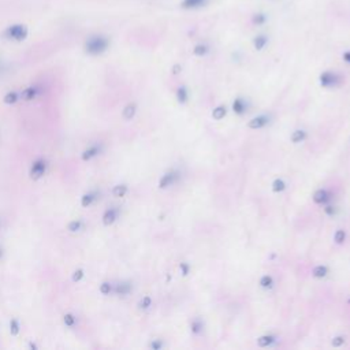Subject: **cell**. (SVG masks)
<instances>
[{"label": "cell", "mask_w": 350, "mask_h": 350, "mask_svg": "<svg viewBox=\"0 0 350 350\" xmlns=\"http://www.w3.org/2000/svg\"><path fill=\"white\" fill-rule=\"evenodd\" d=\"M176 99L179 103H185L188 100V90L185 87H179L176 90Z\"/></svg>", "instance_id": "7402d4cb"}, {"label": "cell", "mask_w": 350, "mask_h": 350, "mask_svg": "<svg viewBox=\"0 0 350 350\" xmlns=\"http://www.w3.org/2000/svg\"><path fill=\"white\" fill-rule=\"evenodd\" d=\"M136 112H137V105L134 103H130L123 108V118L127 119V121H130L131 118L136 115Z\"/></svg>", "instance_id": "8fae6325"}, {"label": "cell", "mask_w": 350, "mask_h": 350, "mask_svg": "<svg viewBox=\"0 0 350 350\" xmlns=\"http://www.w3.org/2000/svg\"><path fill=\"white\" fill-rule=\"evenodd\" d=\"M100 151H102V148L99 145L89 146L87 151H84V153H82V160L87 161V160H90V159H93V158H96V156L100 153Z\"/></svg>", "instance_id": "52a82bcc"}, {"label": "cell", "mask_w": 350, "mask_h": 350, "mask_svg": "<svg viewBox=\"0 0 350 350\" xmlns=\"http://www.w3.org/2000/svg\"><path fill=\"white\" fill-rule=\"evenodd\" d=\"M267 122H268V118L267 117L253 118L252 121H249L248 127L249 129H260V127H262Z\"/></svg>", "instance_id": "9c48e42d"}, {"label": "cell", "mask_w": 350, "mask_h": 350, "mask_svg": "<svg viewBox=\"0 0 350 350\" xmlns=\"http://www.w3.org/2000/svg\"><path fill=\"white\" fill-rule=\"evenodd\" d=\"M253 44H255V48L256 50H262L264 47H265V44H267V37L265 36H257L255 38V41H253Z\"/></svg>", "instance_id": "603a6c76"}, {"label": "cell", "mask_w": 350, "mask_h": 350, "mask_svg": "<svg viewBox=\"0 0 350 350\" xmlns=\"http://www.w3.org/2000/svg\"><path fill=\"white\" fill-rule=\"evenodd\" d=\"M327 275V268L324 265H317L314 270V277L315 278H324Z\"/></svg>", "instance_id": "83f0119b"}, {"label": "cell", "mask_w": 350, "mask_h": 350, "mask_svg": "<svg viewBox=\"0 0 350 350\" xmlns=\"http://www.w3.org/2000/svg\"><path fill=\"white\" fill-rule=\"evenodd\" d=\"M233 109L235 114H244L245 109H246V104L242 99H235V102L233 103Z\"/></svg>", "instance_id": "9a60e30c"}, {"label": "cell", "mask_w": 350, "mask_h": 350, "mask_svg": "<svg viewBox=\"0 0 350 350\" xmlns=\"http://www.w3.org/2000/svg\"><path fill=\"white\" fill-rule=\"evenodd\" d=\"M286 189V183L282 181V179H275L274 183H272V190L275 193H279V192H283Z\"/></svg>", "instance_id": "cb8c5ba5"}, {"label": "cell", "mask_w": 350, "mask_h": 350, "mask_svg": "<svg viewBox=\"0 0 350 350\" xmlns=\"http://www.w3.org/2000/svg\"><path fill=\"white\" fill-rule=\"evenodd\" d=\"M343 60H345V62H348V63H350V52H345V55H343Z\"/></svg>", "instance_id": "60d3db41"}, {"label": "cell", "mask_w": 350, "mask_h": 350, "mask_svg": "<svg viewBox=\"0 0 350 350\" xmlns=\"http://www.w3.org/2000/svg\"><path fill=\"white\" fill-rule=\"evenodd\" d=\"M349 304H350V298H349Z\"/></svg>", "instance_id": "7bdbcfd3"}, {"label": "cell", "mask_w": 350, "mask_h": 350, "mask_svg": "<svg viewBox=\"0 0 350 350\" xmlns=\"http://www.w3.org/2000/svg\"><path fill=\"white\" fill-rule=\"evenodd\" d=\"M111 292H112V284L108 283V282H104V283L100 284V293L103 296H108Z\"/></svg>", "instance_id": "4dcf8cb0"}, {"label": "cell", "mask_w": 350, "mask_h": 350, "mask_svg": "<svg viewBox=\"0 0 350 350\" xmlns=\"http://www.w3.org/2000/svg\"><path fill=\"white\" fill-rule=\"evenodd\" d=\"M85 277V272L82 268H78V270H75L73 272V280L74 282H80L82 280V278Z\"/></svg>", "instance_id": "1f68e13d"}, {"label": "cell", "mask_w": 350, "mask_h": 350, "mask_svg": "<svg viewBox=\"0 0 350 350\" xmlns=\"http://www.w3.org/2000/svg\"><path fill=\"white\" fill-rule=\"evenodd\" d=\"M161 346H163V343H161L160 341H159V339H156V341H153V342L151 343V348H152V349H155V350H159L161 348Z\"/></svg>", "instance_id": "74e56055"}, {"label": "cell", "mask_w": 350, "mask_h": 350, "mask_svg": "<svg viewBox=\"0 0 350 350\" xmlns=\"http://www.w3.org/2000/svg\"><path fill=\"white\" fill-rule=\"evenodd\" d=\"M4 36L10 38V40H15V41H22L28 37V28L25 25H11L10 28L6 29Z\"/></svg>", "instance_id": "7a4b0ae2"}, {"label": "cell", "mask_w": 350, "mask_h": 350, "mask_svg": "<svg viewBox=\"0 0 350 350\" xmlns=\"http://www.w3.org/2000/svg\"><path fill=\"white\" fill-rule=\"evenodd\" d=\"M37 95H38V88L30 87V88H26V89L22 92L21 99L22 100H25V102H30V100L36 99Z\"/></svg>", "instance_id": "ba28073f"}, {"label": "cell", "mask_w": 350, "mask_h": 350, "mask_svg": "<svg viewBox=\"0 0 350 350\" xmlns=\"http://www.w3.org/2000/svg\"><path fill=\"white\" fill-rule=\"evenodd\" d=\"M306 134L304 130H296L292 134V141L294 144H298V142H302L305 140Z\"/></svg>", "instance_id": "ffe728a7"}, {"label": "cell", "mask_w": 350, "mask_h": 350, "mask_svg": "<svg viewBox=\"0 0 350 350\" xmlns=\"http://www.w3.org/2000/svg\"><path fill=\"white\" fill-rule=\"evenodd\" d=\"M45 171H47V161L44 159H37L30 168V176H32V179L37 181V179L43 178Z\"/></svg>", "instance_id": "3957f363"}, {"label": "cell", "mask_w": 350, "mask_h": 350, "mask_svg": "<svg viewBox=\"0 0 350 350\" xmlns=\"http://www.w3.org/2000/svg\"><path fill=\"white\" fill-rule=\"evenodd\" d=\"M175 179H176V175H175V173H173V171L164 174L161 176L160 181H159V188H160V189H166V188L171 186V185L175 182Z\"/></svg>", "instance_id": "8992f818"}, {"label": "cell", "mask_w": 350, "mask_h": 350, "mask_svg": "<svg viewBox=\"0 0 350 350\" xmlns=\"http://www.w3.org/2000/svg\"><path fill=\"white\" fill-rule=\"evenodd\" d=\"M96 198H97V197H96V193H88V194H84V196L81 197V205H82L84 208H88V207H90V205L95 203Z\"/></svg>", "instance_id": "7c38bea8"}, {"label": "cell", "mask_w": 350, "mask_h": 350, "mask_svg": "<svg viewBox=\"0 0 350 350\" xmlns=\"http://www.w3.org/2000/svg\"><path fill=\"white\" fill-rule=\"evenodd\" d=\"M108 40L104 36H92L85 44V50L90 55H100L108 48Z\"/></svg>", "instance_id": "6da1fadb"}, {"label": "cell", "mask_w": 350, "mask_h": 350, "mask_svg": "<svg viewBox=\"0 0 350 350\" xmlns=\"http://www.w3.org/2000/svg\"><path fill=\"white\" fill-rule=\"evenodd\" d=\"M131 292V284L130 283H119L115 286V293L118 296H126Z\"/></svg>", "instance_id": "5bb4252c"}, {"label": "cell", "mask_w": 350, "mask_h": 350, "mask_svg": "<svg viewBox=\"0 0 350 350\" xmlns=\"http://www.w3.org/2000/svg\"><path fill=\"white\" fill-rule=\"evenodd\" d=\"M260 284H262V287L264 289H270L272 287V284H274V280H272V278L270 275H264V277L260 279Z\"/></svg>", "instance_id": "f1b7e54d"}, {"label": "cell", "mask_w": 350, "mask_h": 350, "mask_svg": "<svg viewBox=\"0 0 350 350\" xmlns=\"http://www.w3.org/2000/svg\"><path fill=\"white\" fill-rule=\"evenodd\" d=\"M265 19H267V18H265V15H264V14H257V15H255V18H253V22H255V23H257V25H260V23H264V22H265Z\"/></svg>", "instance_id": "d590c367"}, {"label": "cell", "mask_w": 350, "mask_h": 350, "mask_svg": "<svg viewBox=\"0 0 350 350\" xmlns=\"http://www.w3.org/2000/svg\"><path fill=\"white\" fill-rule=\"evenodd\" d=\"M126 193H127V186H126V185H117V186L112 189V194H114V197H118V198L124 197Z\"/></svg>", "instance_id": "d6986e66"}, {"label": "cell", "mask_w": 350, "mask_h": 350, "mask_svg": "<svg viewBox=\"0 0 350 350\" xmlns=\"http://www.w3.org/2000/svg\"><path fill=\"white\" fill-rule=\"evenodd\" d=\"M19 99H21V95H18L17 92L13 90V92H8L7 95L4 96V99H3V100H4L6 104H15V103L18 102Z\"/></svg>", "instance_id": "ac0fdd59"}, {"label": "cell", "mask_w": 350, "mask_h": 350, "mask_svg": "<svg viewBox=\"0 0 350 350\" xmlns=\"http://www.w3.org/2000/svg\"><path fill=\"white\" fill-rule=\"evenodd\" d=\"M343 342H345V336H335L334 339H332V342H331V345L334 346V348H339L341 345H343Z\"/></svg>", "instance_id": "e575fe53"}, {"label": "cell", "mask_w": 350, "mask_h": 350, "mask_svg": "<svg viewBox=\"0 0 350 350\" xmlns=\"http://www.w3.org/2000/svg\"><path fill=\"white\" fill-rule=\"evenodd\" d=\"M193 52H194V55H197V56H203V55H205V53L208 52V47H207L205 44H198V45L194 47Z\"/></svg>", "instance_id": "484cf974"}, {"label": "cell", "mask_w": 350, "mask_h": 350, "mask_svg": "<svg viewBox=\"0 0 350 350\" xmlns=\"http://www.w3.org/2000/svg\"><path fill=\"white\" fill-rule=\"evenodd\" d=\"M226 107L225 105H219L216 108L213 109V112H212V118L213 119H216V121H220V119H223L225 115H226Z\"/></svg>", "instance_id": "2e32d148"}, {"label": "cell", "mask_w": 350, "mask_h": 350, "mask_svg": "<svg viewBox=\"0 0 350 350\" xmlns=\"http://www.w3.org/2000/svg\"><path fill=\"white\" fill-rule=\"evenodd\" d=\"M272 342H274V336L272 335H262L257 339V345L260 348H265V346H268Z\"/></svg>", "instance_id": "44dd1931"}, {"label": "cell", "mask_w": 350, "mask_h": 350, "mask_svg": "<svg viewBox=\"0 0 350 350\" xmlns=\"http://www.w3.org/2000/svg\"><path fill=\"white\" fill-rule=\"evenodd\" d=\"M179 268H181V271H182L183 275H188V274H189V265H188L186 262H181Z\"/></svg>", "instance_id": "8d00e7d4"}, {"label": "cell", "mask_w": 350, "mask_h": 350, "mask_svg": "<svg viewBox=\"0 0 350 350\" xmlns=\"http://www.w3.org/2000/svg\"><path fill=\"white\" fill-rule=\"evenodd\" d=\"M324 211H326V213H327V215H332V213L335 212V208H334L332 205H327V207L324 208Z\"/></svg>", "instance_id": "f35d334b"}, {"label": "cell", "mask_w": 350, "mask_h": 350, "mask_svg": "<svg viewBox=\"0 0 350 350\" xmlns=\"http://www.w3.org/2000/svg\"><path fill=\"white\" fill-rule=\"evenodd\" d=\"M1 256H3V252H1V249H0V259H1Z\"/></svg>", "instance_id": "b9f144b4"}, {"label": "cell", "mask_w": 350, "mask_h": 350, "mask_svg": "<svg viewBox=\"0 0 350 350\" xmlns=\"http://www.w3.org/2000/svg\"><path fill=\"white\" fill-rule=\"evenodd\" d=\"M67 228H69L70 233H78V231H81L84 228V223L81 220H73V222L69 223Z\"/></svg>", "instance_id": "e0dca14e"}, {"label": "cell", "mask_w": 350, "mask_h": 350, "mask_svg": "<svg viewBox=\"0 0 350 350\" xmlns=\"http://www.w3.org/2000/svg\"><path fill=\"white\" fill-rule=\"evenodd\" d=\"M151 304H152V299H151V297H144V298L140 301L139 305L141 309H148V308L151 306Z\"/></svg>", "instance_id": "836d02e7"}, {"label": "cell", "mask_w": 350, "mask_h": 350, "mask_svg": "<svg viewBox=\"0 0 350 350\" xmlns=\"http://www.w3.org/2000/svg\"><path fill=\"white\" fill-rule=\"evenodd\" d=\"M328 200V193L326 190H317L316 193L314 194V201L316 204H323V203H326Z\"/></svg>", "instance_id": "4fadbf2b"}, {"label": "cell", "mask_w": 350, "mask_h": 350, "mask_svg": "<svg viewBox=\"0 0 350 350\" xmlns=\"http://www.w3.org/2000/svg\"><path fill=\"white\" fill-rule=\"evenodd\" d=\"M75 321H77V319H75V316L71 314H66L65 317H63V323H65L67 327H74V326H75Z\"/></svg>", "instance_id": "4316f807"}, {"label": "cell", "mask_w": 350, "mask_h": 350, "mask_svg": "<svg viewBox=\"0 0 350 350\" xmlns=\"http://www.w3.org/2000/svg\"><path fill=\"white\" fill-rule=\"evenodd\" d=\"M338 81H339V77L336 74L330 73V71H326V73H323L320 75V84L321 87L324 88L335 87L336 84H338Z\"/></svg>", "instance_id": "277c9868"}, {"label": "cell", "mask_w": 350, "mask_h": 350, "mask_svg": "<svg viewBox=\"0 0 350 350\" xmlns=\"http://www.w3.org/2000/svg\"><path fill=\"white\" fill-rule=\"evenodd\" d=\"M192 331H193L194 334H200V332L203 331V321L198 320V319L192 321Z\"/></svg>", "instance_id": "f546056e"}, {"label": "cell", "mask_w": 350, "mask_h": 350, "mask_svg": "<svg viewBox=\"0 0 350 350\" xmlns=\"http://www.w3.org/2000/svg\"><path fill=\"white\" fill-rule=\"evenodd\" d=\"M345 238H346V234H345L343 230H338L335 233V235H334V240H335L336 244H342L343 241H345Z\"/></svg>", "instance_id": "d6a6232c"}, {"label": "cell", "mask_w": 350, "mask_h": 350, "mask_svg": "<svg viewBox=\"0 0 350 350\" xmlns=\"http://www.w3.org/2000/svg\"><path fill=\"white\" fill-rule=\"evenodd\" d=\"M181 70H182V67H181V66H179V65H175V66H174V69H173V74H174V75H176V74L179 73Z\"/></svg>", "instance_id": "ab89813d"}, {"label": "cell", "mask_w": 350, "mask_h": 350, "mask_svg": "<svg viewBox=\"0 0 350 350\" xmlns=\"http://www.w3.org/2000/svg\"><path fill=\"white\" fill-rule=\"evenodd\" d=\"M19 331H21V327H19V323H18V320H15V319H13V320L10 321V332H11V335H18L19 334Z\"/></svg>", "instance_id": "d4e9b609"}, {"label": "cell", "mask_w": 350, "mask_h": 350, "mask_svg": "<svg viewBox=\"0 0 350 350\" xmlns=\"http://www.w3.org/2000/svg\"><path fill=\"white\" fill-rule=\"evenodd\" d=\"M207 1H208V0H183L182 7L186 8V10H190V8L203 7Z\"/></svg>", "instance_id": "30bf717a"}, {"label": "cell", "mask_w": 350, "mask_h": 350, "mask_svg": "<svg viewBox=\"0 0 350 350\" xmlns=\"http://www.w3.org/2000/svg\"><path fill=\"white\" fill-rule=\"evenodd\" d=\"M118 210L115 208H109L107 211L103 213V223H104V226H111V225H114L115 223V220L118 219Z\"/></svg>", "instance_id": "5b68a950"}]
</instances>
